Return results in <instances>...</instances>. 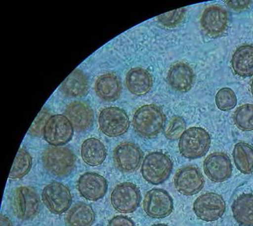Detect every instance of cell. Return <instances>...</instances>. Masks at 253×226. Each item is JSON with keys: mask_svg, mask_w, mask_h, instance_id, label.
Instances as JSON below:
<instances>
[{"mask_svg": "<svg viewBox=\"0 0 253 226\" xmlns=\"http://www.w3.org/2000/svg\"><path fill=\"white\" fill-rule=\"evenodd\" d=\"M231 68L240 77L253 76V46L243 45L236 49L231 59Z\"/></svg>", "mask_w": 253, "mask_h": 226, "instance_id": "44dd1931", "label": "cell"}, {"mask_svg": "<svg viewBox=\"0 0 253 226\" xmlns=\"http://www.w3.org/2000/svg\"><path fill=\"white\" fill-rule=\"evenodd\" d=\"M233 217L240 226H253V195L243 194L232 204Z\"/></svg>", "mask_w": 253, "mask_h": 226, "instance_id": "cb8c5ba5", "label": "cell"}, {"mask_svg": "<svg viewBox=\"0 0 253 226\" xmlns=\"http://www.w3.org/2000/svg\"><path fill=\"white\" fill-rule=\"evenodd\" d=\"M164 135L169 141H176L186 131V122L183 118L174 115L164 127Z\"/></svg>", "mask_w": 253, "mask_h": 226, "instance_id": "f1b7e54d", "label": "cell"}, {"mask_svg": "<svg viewBox=\"0 0 253 226\" xmlns=\"http://www.w3.org/2000/svg\"><path fill=\"white\" fill-rule=\"evenodd\" d=\"M42 199L50 213L61 215L70 208L73 197L70 190L65 185L54 181L44 187Z\"/></svg>", "mask_w": 253, "mask_h": 226, "instance_id": "52a82bcc", "label": "cell"}, {"mask_svg": "<svg viewBox=\"0 0 253 226\" xmlns=\"http://www.w3.org/2000/svg\"><path fill=\"white\" fill-rule=\"evenodd\" d=\"M65 221L68 226H91L95 222L94 211L88 204L78 203L68 211Z\"/></svg>", "mask_w": 253, "mask_h": 226, "instance_id": "d4e9b609", "label": "cell"}, {"mask_svg": "<svg viewBox=\"0 0 253 226\" xmlns=\"http://www.w3.org/2000/svg\"><path fill=\"white\" fill-rule=\"evenodd\" d=\"M43 166L49 173L56 177L70 174L76 165V156L68 147H47L42 154Z\"/></svg>", "mask_w": 253, "mask_h": 226, "instance_id": "7a4b0ae2", "label": "cell"}, {"mask_svg": "<svg viewBox=\"0 0 253 226\" xmlns=\"http://www.w3.org/2000/svg\"><path fill=\"white\" fill-rule=\"evenodd\" d=\"M211 145V136L206 129L191 127L179 138V152L187 159L201 158L209 152Z\"/></svg>", "mask_w": 253, "mask_h": 226, "instance_id": "3957f363", "label": "cell"}, {"mask_svg": "<svg viewBox=\"0 0 253 226\" xmlns=\"http://www.w3.org/2000/svg\"><path fill=\"white\" fill-rule=\"evenodd\" d=\"M168 226V225H166V224H156V225H154V226Z\"/></svg>", "mask_w": 253, "mask_h": 226, "instance_id": "d590c367", "label": "cell"}, {"mask_svg": "<svg viewBox=\"0 0 253 226\" xmlns=\"http://www.w3.org/2000/svg\"><path fill=\"white\" fill-rule=\"evenodd\" d=\"M204 172L211 181L223 182L232 174V164L227 155L214 152L209 155L204 161Z\"/></svg>", "mask_w": 253, "mask_h": 226, "instance_id": "9a60e30c", "label": "cell"}, {"mask_svg": "<svg viewBox=\"0 0 253 226\" xmlns=\"http://www.w3.org/2000/svg\"><path fill=\"white\" fill-rule=\"evenodd\" d=\"M186 14V8H179L174 11H169L167 13L162 14L157 17L158 22L164 27H176L183 21Z\"/></svg>", "mask_w": 253, "mask_h": 226, "instance_id": "4dcf8cb0", "label": "cell"}, {"mask_svg": "<svg viewBox=\"0 0 253 226\" xmlns=\"http://www.w3.org/2000/svg\"><path fill=\"white\" fill-rule=\"evenodd\" d=\"M106 147L97 138H91L83 142L81 147V156L84 163L89 166H98L106 158Z\"/></svg>", "mask_w": 253, "mask_h": 226, "instance_id": "7402d4cb", "label": "cell"}, {"mask_svg": "<svg viewBox=\"0 0 253 226\" xmlns=\"http://www.w3.org/2000/svg\"><path fill=\"white\" fill-rule=\"evenodd\" d=\"M234 121L240 130H253V104H244L238 108L234 114Z\"/></svg>", "mask_w": 253, "mask_h": 226, "instance_id": "83f0119b", "label": "cell"}, {"mask_svg": "<svg viewBox=\"0 0 253 226\" xmlns=\"http://www.w3.org/2000/svg\"><path fill=\"white\" fill-rule=\"evenodd\" d=\"M74 133L73 124L66 115H53L45 124L43 138L53 147H62L72 140Z\"/></svg>", "mask_w": 253, "mask_h": 226, "instance_id": "ba28073f", "label": "cell"}, {"mask_svg": "<svg viewBox=\"0 0 253 226\" xmlns=\"http://www.w3.org/2000/svg\"><path fill=\"white\" fill-rule=\"evenodd\" d=\"M41 199L32 186H20L14 191L12 208L16 217L21 221H30L39 213Z\"/></svg>", "mask_w": 253, "mask_h": 226, "instance_id": "5b68a950", "label": "cell"}, {"mask_svg": "<svg viewBox=\"0 0 253 226\" xmlns=\"http://www.w3.org/2000/svg\"><path fill=\"white\" fill-rule=\"evenodd\" d=\"M98 124L105 135L116 138L124 135L129 129V118L126 112L116 107L102 109L98 116Z\"/></svg>", "mask_w": 253, "mask_h": 226, "instance_id": "8992f818", "label": "cell"}, {"mask_svg": "<svg viewBox=\"0 0 253 226\" xmlns=\"http://www.w3.org/2000/svg\"><path fill=\"white\" fill-rule=\"evenodd\" d=\"M64 113L77 131H84L93 125V109L85 103L75 101L66 108Z\"/></svg>", "mask_w": 253, "mask_h": 226, "instance_id": "e0dca14e", "label": "cell"}, {"mask_svg": "<svg viewBox=\"0 0 253 226\" xmlns=\"http://www.w3.org/2000/svg\"><path fill=\"white\" fill-rule=\"evenodd\" d=\"M166 117L159 107L148 104L140 107L134 113L132 126L136 134L143 138L156 137L164 129Z\"/></svg>", "mask_w": 253, "mask_h": 226, "instance_id": "6da1fadb", "label": "cell"}, {"mask_svg": "<svg viewBox=\"0 0 253 226\" xmlns=\"http://www.w3.org/2000/svg\"><path fill=\"white\" fill-rule=\"evenodd\" d=\"M108 226H136L132 220L125 216H116L109 222Z\"/></svg>", "mask_w": 253, "mask_h": 226, "instance_id": "d6a6232c", "label": "cell"}, {"mask_svg": "<svg viewBox=\"0 0 253 226\" xmlns=\"http://www.w3.org/2000/svg\"><path fill=\"white\" fill-rule=\"evenodd\" d=\"M174 184L181 195L192 196L197 195L203 189L205 179L198 168L194 165H188L177 171Z\"/></svg>", "mask_w": 253, "mask_h": 226, "instance_id": "4fadbf2b", "label": "cell"}, {"mask_svg": "<svg viewBox=\"0 0 253 226\" xmlns=\"http://www.w3.org/2000/svg\"><path fill=\"white\" fill-rule=\"evenodd\" d=\"M50 117V115L49 112L46 109H43L39 113V115L37 116L34 123L30 126L29 134L33 136H36V137H40V136L43 135V131H44L45 124H46L48 119Z\"/></svg>", "mask_w": 253, "mask_h": 226, "instance_id": "1f68e13d", "label": "cell"}, {"mask_svg": "<svg viewBox=\"0 0 253 226\" xmlns=\"http://www.w3.org/2000/svg\"><path fill=\"white\" fill-rule=\"evenodd\" d=\"M201 26L208 36H221L228 28L229 14L223 7L211 5L206 7L201 14Z\"/></svg>", "mask_w": 253, "mask_h": 226, "instance_id": "7c38bea8", "label": "cell"}, {"mask_svg": "<svg viewBox=\"0 0 253 226\" xmlns=\"http://www.w3.org/2000/svg\"><path fill=\"white\" fill-rule=\"evenodd\" d=\"M215 103L221 111H230L237 104V97L231 88L224 87L217 91L215 96Z\"/></svg>", "mask_w": 253, "mask_h": 226, "instance_id": "f546056e", "label": "cell"}, {"mask_svg": "<svg viewBox=\"0 0 253 226\" xmlns=\"http://www.w3.org/2000/svg\"><path fill=\"white\" fill-rule=\"evenodd\" d=\"M193 211L196 216L204 222H215L224 215L226 202L217 193H205L195 200Z\"/></svg>", "mask_w": 253, "mask_h": 226, "instance_id": "30bf717a", "label": "cell"}, {"mask_svg": "<svg viewBox=\"0 0 253 226\" xmlns=\"http://www.w3.org/2000/svg\"><path fill=\"white\" fill-rule=\"evenodd\" d=\"M195 73L187 63L178 62L169 68L168 73V82L174 91L188 92L193 86Z\"/></svg>", "mask_w": 253, "mask_h": 226, "instance_id": "ac0fdd59", "label": "cell"}, {"mask_svg": "<svg viewBox=\"0 0 253 226\" xmlns=\"http://www.w3.org/2000/svg\"><path fill=\"white\" fill-rule=\"evenodd\" d=\"M126 86L132 95L143 96L151 90L153 77L145 68H131L126 75Z\"/></svg>", "mask_w": 253, "mask_h": 226, "instance_id": "d6986e66", "label": "cell"}, {"mask_svg": "<svg viewBox=\"0 0 253 226\" xmlns=\"http://www.w3.org/2000/svg\"><path fill=\"white\" fill-rule=\"evenodd\" d=\"M251 2V1H226V3L235 11H241L249 7Z\"/></svg>", "mask_w": 253, "mask_h": 226, "instance_id": "836d02e7", "label": "cell"}, {"mask_svg": "<svg viewBox=\"0 0 253 226\" xmlns=\"http://www.w3.org/2000/svg\"><path fill=\"white\" fill-rule=\"evenodd\" d=\"M97 96L106 102H113L119 99L121 93V84L116 75L106 73L97 78L94 85Z\"/></svg>", "mask_w": 253, "mask_h": 226, "instance_id": "ffe728a7", "label": "cell"}, {"mask_svg": "<svg viewBox=\"0 0 253 226\" xmlns=\"http://www.w3.org/2000/svg\"><path fill=\"white\" fill-rule=\"evenodd\" d=\"M88 78L82 71L75 69L63 81L60 86L62 92L72 98H80L86 95L88 91Z\"/></svg>", "mask_w": 253, "mask_h": 226, "instance_id": "603a6c76", "label": "cell"}, {"mask_svg": "<svg viewBox=\"0 0 253 226\" xmlns=\"http://www.w3.org/2000/svg\"><path fill=\"white\" fill-rule=\"evenodd\" d=\"M141 201V194L137 185L131 182L119 184L111 193V205L120 213H132Z\"/></svg>", "mask_w": 253, "mask_h": 226, "instance_id": "9c48e42d", "label": "cell"}, {"mask_svg": "<svg viewBox=\"0 0 253 226\" xmlns=\"http://www.w3.org/2000/svg\"><path fill=\"white\" fill-rule=\"evenodd\" d=\"M251 92H252V95H253V82H252V84H251Z\"/></svg>", "mask_w": 253, "mask_h": 226, "instance_id": "8d00e7d4", "label": "cell"}, {"mask_svg": "<svg viewBox=\"0 0 253 226\" xmlns=\"http://www.w3.org/2000/svg\"><path fill=\"white\" fill-rule=\"evenodd\" d=\"M114 162L118 170L123 172H133L140 167L143 152L132 143H120L114 150Z\"/></svg>", "mask_w": 253, "mask_h": 226, "instance_id": "5bb4252c", "label": "cell"}, {"mask_svg": "<svg viewBox=\"0 0 253 226\" xmlns=\"http://www.w3.org/2000/svg\"><path fill=\"white\" fill-rule=\"evenodd\" d=\"M143 208L148 217L163 219L171 214L174 210V201L167 190L152 189L145 195Z\"/></svg>", "mask_w": 253, "mask_h": 226, "instance_id": "8fae6325", "label": "cell"}, {"mask_svg": "<svg viewBox=\"0 0 253 226\" xmlns=\"http://www.w3.org/2000/svg\"><path fill=\"white\" fill-rule=\"evenodd\" d=\"M233 159L235 166L244 174L253 172V147L249 143L240 142L233 150Z\"/></svg>", "mask_w": 253, "mask_h": 226, "instance_id": "484cf974", "label": "cell"}, {"mask_svg": "<svg viewBox=\"0 0 253 226\" xmlns=\"http://www.w3.org/2000/svg\"><path fill=\"white\" fill-rule=\"evenodd\" d=\"M0 224H1V226H13L11 220L3 214H1L0 216Z\"/></svg>", "mask_w": 253, "mask_h": 226, "instance_id": "e575fe53", "label": "cell"}, {"mask_svg": "<svg viewBox=\"0 0 253 226\" xmlns=\"http://www.w3.org/2000/svg\"><path fill=\"white\" fill-rule=\"evenodd\" d=\"M77 190L87 200L97 201L106 195L108 185L102 175L97 172H85L77 181Z\"/></svg>", "mask_w": 253, "mask_h": 226, "instance_id": "2e32d148", "label": "cell"}, {"mask_svg": "<svg viewBox=\"0 0 253 226\" xmlns=\"http://www.w3.org/2000/svg\"><path fill=\"white\" fill-rule=\"evenodd\" d=\"M173 170L169 156L162 152H152L145 156L141 165V175L145 181L153 185L165 182Z\"/></svg>", "mask_w": 253, "mask_h": 226, "instance_id": "277c9868", "label": "cell"}, {"mask_svg": "<svg viewBox=\"0 0 253 226\" xmlns=\"http://www.w3.org/2000/svg\"><path fill=\"white\" fill-rule=\"evenodd\" d=\"M33 159L31 155L25 149L19 150L10 172L9 178L12 180L21 179L31 170Z\"/></svg>", "mask_w": 253, "mask_h": 226, "instance_id": "4316f807", "label": "cell"}]
</instances>
